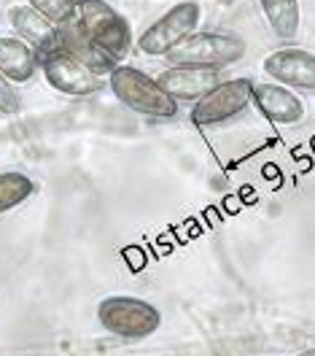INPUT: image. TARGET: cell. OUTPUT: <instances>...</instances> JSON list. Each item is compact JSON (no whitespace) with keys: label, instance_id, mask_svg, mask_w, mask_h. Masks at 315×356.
I'll return each mask as SVG.
<instances>
[{"label":"cell","instance_id":"1","mask_svg":"<svg viewBox=\"0 0 315 356\" xmlns=\"http://www.w3.org/2000/svg\"><path fill=\"white\" fill-rule=\"evenodd\" d=\"M108 87L113 97L127 106L130 111L148 116V119H173L178 113V106L164 89L157 84L154 76L143 73L140 67L116 65L108 76Z\"/></svg>","mask_w":315,"mask_h":356},{"label":"cell","instance_id":"19","mask_svg":"<svg viewBox=\"0 0 315 356\" xmlns=\"http://www.w3.org/2000/svg\"><path fill=\"white\" fill-rule=\"evenodd\" d=\"M299 356H315V348H310V351H302Z\"/></svg>","mask_w":315,"mask_h":356},{"label":"cell","instance_id":"9","mask_svg":"<svg viewBox=\"0 0 315 356\" xmlns=\"http://www.w3.org/2000/svg\"><path fill=\"white\" fill-rule=\"evenodd\" d=\"M154 79L176 103H197L216 84H221V70L219 67L173 65L164 67Z\"/></svg>","mask_w":315,"mask_h":356},{"label":"cell","instance_id":"4","mask_svg":"<svg viewBox=\"0 0 315 356\" xmlns=\"http://www.w3.org/2000/svg\"><path fill=\"white\" fill-rule=\"evenodd\" d=\"M200 22H203V6L197 0H180L143 30V35L137 38V49L148 57H167L183 38L197 33Z\"/></svg>","mask_w":315,"mask_h":356},{"label":"cell","instance_id":"16","mask_svg":"<svg viewBox=\"0 0 315 356\" xmlns=\"http://www.w3.org/2000/svg\"><path fill=\"white\" fill-rule=\"evenodd\" d=\"M27 3L54 24H65L78 17V6L73 0H27Z\"/></svg>","mask_w":315,"mask_h":356},{"label":"cell","instance_id":"11","mask_svg":"<svg viewBox=\"0 0 315 356\" xmlns=\"http://www.w3.org/2000/svg\"><path fill=\"white\" fill-rule=\"evenodd\" d=\"M57 30H60V49L65 54H70V57H76L81 65L90 67L92 73L111 76L113 67L121 65V63L113 60L105 49H100V46L92 41V35L84 30V24H81L78 17L65 24H57Z\"/></svg>","mask_w":315,"mask_h":356},{"label":"cell","instance_id":"14","mask_svg":"<svg viewBox=\"0 0 315 356\" xmlns=\"http://www.w3.org/2000/svg\"><path fill=\"white\" fill-rule=\"evenodd\" d=\"M259 8L280 41H293L299 35V24H302L299 0H259Z\"/></svg>","mask_w":315,"mask_h":356},{"label":"cell","instance_id":"3","mask_svg":"<svg viewBox=\"0 0 315 356\" xmlns=\"http://www.w3.org/2000/svg\"><path fill=\"white\" fill-rule=\"evenodd\" d=\"M97 321L105 332L116 337L137 340L157 332L162 324V313L148 300H140L133 294H113L97 305Z\"/></svg>","mask_w":315,"mask_h":356},{"label":"cell","instance_id":"20","mask_svg":"<svg viewBox=\"0 0 315 356\" xmlns=\"http://www.w3.org/2000/svg\"><path fill=\"white\" fill-rule=\"evenodd\" d=\"M73 3H76V6H78V3H81V0H73Z\"/></svg>","mask_w":315,"mask_h":356},{"label":"cell","instance_id":"8","mask_svg":"<svg viewBox=\"0 0 315 356\" xmlns=\"http://www.w3.org/2000/svg\"><path fill=\"white\" fill-rule=\"evenodd\" d=\"M262 67L272 81L283 87L315 92V54L307 49H296V46L278 49L264 57Z\"/></svg>","mask_w":315,"mask_h":356},{"label":"cell","instance_id":"10","mask_svg":"<svg viewBox=\"0 0 315 356\" xmlns=\"http://www.w3.org/2000/svg\"><path fill=\"white\" fill-rule=\"evenodd\" d=\"M8 22H11L14 33L22 41H27V44L35 49L38 63L44 57H49V54H54V51H62L60 49V30H57V24L49 22L44 14H38L30 3L8 8Z\"/></svg>","mask_w":315,"mask_h":356},{"label":"cell","instance_id":"18","mask_svg":"<svg viewBox=\"0 0 315 356\" xmlns=\"http://www.w3.org/2000/svg\"><path fill=\"white\" fill-rule=\"evenodd\" d=\"M124 257L130 259V270H133V273L146 267V254H143V248H137V245H127V248H124Z\"/></svg>","mask_w":315,"mask_h":356},{"label":"cell","instance_id":"15","mask_svg":"<svg viewBox=\"0 0 315 356\" xmlns=\"http://www.w3.org/2000/svg\"><path fill=\"white\" fill-rule=\"evenodd\" d=\"M35 192V184L33 178L17 173V170H8V173H0V213L22 205L30 195Z\"/></svg>","mask_w":315,"mask_h":356},{"label":"cell","instance_id":"17","mask_svg":"<svg viewBox=\"0 0 315 356\" xmlns=\"http://www.w3.org/2000/svg\"><path fill=\"white\" fill-rule=\"evenodd\" d=\"M19 111V95L14 84L0 73V113H17Z\"/></svg>","mask_w":315,"mask_h":356},{"label":"cell","instance_id":"7","mask_svg":"<svg viewBox=\"0 0 315 356\" xmlns=\"http://www.w3.org/2000/svg\"><path fill=\"white\" fill-rule=\"evenodd\" d=\"M41 70L49 87L70 95V97H90L97 89H103V76L92 73L87 65H81L76 57H70L65 51H54L41 60Z\"/></svg>","mask_w":315,"mask_h":356},{"label":"cell","instance_id":"2","mask_svg":"<svg viewBox=\"0 0 315 356\" xmlns=\"http://www.w3.org/2000/svg\"><path fill=\"white\" fill-rule=\"evenodd\" d=\"M243 57H246V41L235 33H221V30L191 33L167 54L173 65L219 67V70L240 63Z\"/></svg>","mask_w":315,"mask_h":356},{"label":"cell","instance_id":"12","mask_svg":"<svg viewBox=\"0 0 315 356\" xmlns=\"http://www.w3.org/2000/svg\"><path fill=\"white\" fill-rule=\"evenodd\" d=\"M253 106L264 113V119H270L272 124H299L305 119V103L302 97L291 92L289 87L278 84V81H264V84H253Z\"/></svg>","mask_w":315,"mask_h":356},{"label":"cell","instance_id":"21","mask_svg":"<svg viewBox=\"0 0 315 356\" xmlns=\"http://www.w3.org/2000/svg\"><path fill=\"white\" fill-rule=\"evenodd\" d=\"M313 152H315V138H313Z\"/></svg>","mask_w":315,"mask_h":356},{"label":"cell","instance_id":"13","mask_svg":"<svg viewBox=\"0 0 315 356\" xmlns=\"http://www.w3.org/2000/svg\"><path fill=\"white\" fill-rule=\"evenodd\" d=\"M35 49L19 35H0V73L11 84H27L38 70Z\"/></svg>","mask_w":315,"mask_h":356},{"label":"cell","instance_id":"6","mask_svg":"<svg viewBox=\"0 0 315 356\" xmlns=\"http://www.w3.org/2000/svg\"><path fill=\"white\" fill-rule=\"evenodd\" d=\"M253 100V81L246 76L226 79L210 89L205 97H200L191 108V122L197 127H216L229 119L240 116Z\"/></svg>","mask_w":315,"mask_h":356},{"label":"cell","instance_id":"5","mask_svg":"<svg viewBox=\"0 0 315 356\" xmlns=\"http://www.w3.org/2000/svg\"><path fill=\"white\" fill-rule=\"evenodd\" d=\"M78 19L84 30L92 35V41L105 49L116 63H121L130 54L133 46V27L127 17H121L111 3L105 0H81L78 3Z\"/></svg>","mask_w":315,"mask_h":356}]
</instances>
